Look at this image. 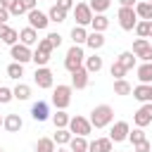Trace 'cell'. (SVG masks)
<instances>
[{
    "mask_svg": "<svg viewBox=\"0 0 152 152\" xmlns=\"http://www.w3.org/2000/svg\"><path fill=\"white\" fill-rule=\"evenodd\" d=\"M90 124L93 128H107L114 124V109L109 104H97L93 112H90Z\"/></svg>",
    "mask_w": 152,
    "mask_h": 152,
    "instance_id": "cell-1",
    "label": "cell"
},
{
    "mask_svg": "<svg viewBox=\"0 0 152 152\" xmlns=\"http://www.w3.org/2000/svg\"><path fill=\"white\" fill-rule=\"evenodd\" d=\"M86 64V55H83V48L81 45H71L66 50V57H64V69L69 74H74L76 69H81Z\"/></svg>",
    "mask_w": 152,
    "mask_h": 152,
    "instance_id": "cell-2",
    "label": "cell"
},
{
    "mask_svg": "<svg viewBox=\"0 0 152 152\" xmlns=\"http://www.w3.org/2000/svg\"><path fill=\"white\" fill-rule=\"evenodd\" d=\"M71 90H74L71 86H57L52 90V104L57 109H66L71 104Z\"/></svg>",
    "mask_w": 152,
    "mask_h": 152,
    "instance_id": "cell-3",
    "label": "cell"
},
{
    "mask_svg": "<svg viewBox=\"0 0 152 152\" xmlns=\"http://www.w3.org/2000/svg\"><path fill=\"white\" fill-rule=\"evenodd\" d=\"M69 131H71L74 135H83V138H88L90 131H93V124H90V119L76 114V116H71V121H69Z\"/></svg>",
    "mask_w": 152,
    "mask_h": 152,
    "instance_id": "cell-4",
    "label": "cell"
},
{
    "mask_svg": "<svg viewBox=\"0 0 152 152\" xmlns=\"http://www.w3.org/2000/svg\"><path fill=\"white\" fill-rule=\"evenodd\" d=\"M138 14H135V7H119V26L124 31H133L135 24H138Z\"/></svg>",
    "mask_w": 152,
    "mask_h": 152,
    "instance_id": "cell-5",
    "label": "cell"
},
{
    "mask_svg": "<svg viewBox=\"0 0 152 152\" xmlns=\"http://www.w3.org/2000/svg\"><path fill=\"white\" fill-rule=\"evenodd\" d=\"M74 17H76V26H90V21H93L95 14H93V10H90L88 2H76Z\"/></svg>",
    "mask_w": 152,
    "mask_h": 152,
    "instance_id": "cell-6",
    "label": "cell"
},
{
    "mask_svg": "<svg viewBox=\"0 0 152 152\" xmlns=\"http://www.w3.org/2000/svg\"><path fill=\"white\" fill-rule=\"evenodd\" d=\"M10 57H12L14 62H19V64H26V62H31V59H33V52H31V48H28V45L17 43V45H12V48H10Z\"/></svg>",
    "mask_w": 152,
    "mask_h": 152,
    "instance_id": "cell-7",
    "label": "cell"
},
{
    "mask_svg": "<svg viewBox=\"0 0 152 152\" xmlns=\"http://www.w3.org/2000/svg\"><path fill=\"white\" fill-rule=\"evenodd\" d=\"M128 133H131L128 121H116L109 128V140L112 142H124V140H128Z\"/></svg>",
    "mask_w": 152,
    "mask_h": 152,
    "instance_id": "cell-8",
    "label": "cell"
},
{
    "mask_svg": "<svg viewBox=\"0 0 152 152\" xmlns=\"http://www.w3.org/2000/svg\"><path fill=\"white\" fill-rule=\"evenodd\" d=\"M26 17H28V26H31V28H36V31H45V28H48V24H50L48 14H45V12H40L38 7H36V10H31Z\"/></svg>",
    "mask_w": 152,
    "mask_h": 152,
    "instance_id": "cell-9",
    "label": "cell"
},
{
    "mask_svg": "<svg viewBox=\"0 0 152 152\" xmlns=\"http://www.w3.org/2000/svg\"><path fill=\"white\" fill-rule=\"evenodd\" d=\"M33 81H36V86H38V88H43V90L52 88V83H55V78H52V71H50L48 66H36Z\"/></svg>",
    "mask_w": 152,
    "mask_h": 152,
    "instance_id": "cell-10",
    "label": "cell"
},
{
    "mask_svg": "<svg viewBox=\"0 0 152 152\" xmlns=\"http://www.w3.org/2000/svg\"><path fill=\"white\" fill-rule=\"evenodd\" d=\"M133 124H135L138 128H145V126L152 124V102H145V104L133 114Z\"/></svg>",
    "mask_w": 152,
    "mask_h": 152,
    "instance_id": "cell-11",
    "label": "cell"
},
{
    "mask_svg": "<svg viewBox=\"0 0 152 152\" xmlns=\"http://www.w3.org/2000/svg\"><path fill=\"white\" fill-rule=\"evenodd\" d=\"M88 81H90V74L86 71V66H81V69H76L71 74V88H76V90L88 88Z\"/></svg>",
    "mask_w": 152,
    "mask_h": 152,
    "instance_id": "cell-12",
    "label": "cell"
},
{
    "mask_svg": "<svg viewBox=\"0 0 152 152\" xmlns=\"http://www.w3.org/2000/svg\"><path fill=\"white\" fill-rule=\"evenodd\" d=\"M31 116H33V121H48V119H50V104L43 102V100L33 102V107H31Z\"/></svg>",
    "mask_w": 152,
    "mask_h": 152,
    "instance_id": "cell-13",
    "label": "cell"
},
{
    "mask_svg": "<svg viewBox=\"0 0 152 152\" xmlns=\"http://www.w3.org/2000/svg\"><path fill=\"white\" fill-rule=\"evenodd\" d=\"M0 40L5 43V45H17L19 43V31L17 28H12V26H7V24H0Z\"/></svg>",
    "mask_w": 152,
    "mask_h": 152,
    "instance_id": "cell-14",
    "label": "cell"
},
{
    "mask_svg": "<svg viewBox=\"0 0 152 152\" xmlns=\"http://www.w3.org/2000/svg\"><path fill=\"white\" fill-rule=\"evenodd\" d=\"M133 97L138 100V102H152V86H147V83H138L135 88H133Z\"/></svg>",
    "mask_w": 152,
    "mask_h": 152,
    "instance_id": "cell-15",
    "label": "cell"
},
{
    "mask_svg": "<svg viewBox=\"0 0 152 152\" xmlns=\"http://www.w3.org/2000/svg\"><path fill=\"white\" fill-rule=\"evenodd\" d=\"M21 126H24V121H21V116H19V114H7V116H5L2 128H5L7 133H19V131H21Z\"/></svg>",
    "mask_w": 152,
    "mask_h": 152,
    "instance_id": "cell-16",
    "label": "cell"
},
{
    "mask_svg": "<svg viewBox=\"0 0 152 152\" xmlns=\"http://www.w3.org/2000/svg\"><path fill=\"white\" fill-rule=\"evenodd\" d=\"M19 43H24V45H38V31L36 28H31V26H26V28H21L19 31Z\"/></svg>",
    "mask_w": 152,
    "mask_h": 152,
    "instance_id": "cell-17",
    "label": "cell"
},
{
    "mask_svg": "<svg viewBox=\"0 0 152 152\" xmlns=\"http://www.w3.org/2000/svg\"><path fill=\"white\" fill-rule=\"evenodd\" d=\"M88 152H112V140L109 138H95V140H90Z\"/></svg>",
    "mask_w": 152,
    "mask_h": 152,
    "instance_id": "cell-18",
    "label": "cell"
},
{
    "mask_svg": "<svg viewBox=\"0 0 152 152\" xmlns=\"http://www.w3.org/2000/svg\"><path fill=\"white\" fill-rule=\"evenodd\" d=\"M135 14H138V19H142V21H152V2H147V0L135 2Z\"/></svg>",
    "mask_w": 152,
    "mask_h": 152,
    "instance_id": "cell-19",
    "label": "cell"
},
{
    "mask_svg": "<svg viewBox=\"0 0 152 152\" xmlns=\"http://www.w3.org/2000/svg\"><path fill=\"white\" fill-rule=\"evenodd\" d=\"M86 45L93 50V52H97L102 45H104V33H97V31H90L88 33V40H86Z\"/></svg>",
    "mask_w": 152,
    "mask_h": 152,
    "instance_id": "cell-20",
    "label": "cell"
},
{
    "mask_svg": "<svg viewBox=\"0 0 152 152\" xmlns=\"http://www.w3.org/2000/svg\"><path fill=\"white\" fill-rule=\"evenodd\" d=\"M71 138H74V133H71L69 128H57L55 135H52V140H55L59 147H66V145L71 142Z\"/></svg>",
    "mask_w": 152,
    "mask_h": 152,
    "instance_id": "cell-21",
    "label": "cell"
},
{
    "mask_svg": "<svg viewBox=\"0 0 152 152\" xmlns=\"http://www.w3.org/2000/svg\"><path fill=\"white\" fill-rule=\"evenodd\" d=\"M138 81L152 86V62H142V64L138 66Z\"/></svg>",
    "mask_w": 152,
    "mask_h": 152,
    "instance_id": "cell-22",
    "label": "cell"
},
{
    "mask_svg": "<svg viewBox=\"0 0 152 152\" xmlns=\"http://www.w3.org/2000/svg\"><path fill=\"white\" fill-rule=\"evenodd\" d=\"M135 59H138V57H135V55H133L131 50H124V52H121V55L116 57V62H119V64H121V66H124L126 71H131V69L135 66Z\"/></svg>",
    "mask_w": 152,
    "mask_h": 152,
    "instance_id": "cell-23",
    "label": "cell"
},
{
    "mask_svg": "<svg viewBox=\"0 0 152 152\" xmlns=\"http://www.w3.org/2000/svg\"><path fill=\"white\" fill-rule=\"evenodd\" d=\"M102 64H104V62H102L100 55H90V57H86V64H83V66H86L88 74H97V71L102 69Z\"/></svg>",
    "mask_w": 152,
    "mask_h": 152,
    "instance_id": "cell-24",
    "label": "cell"
},
{
    "mask_svg": "<svg viewBox=\"0 0 152 152\" xmlns=\"http://www.w3.org/2000/svg\"><path fill=\"white\" fill-rule=\"evenodd\" d=\"M69 121H71V116L66 114V109H57V112L52 114V124H55V128H69Z\"/></svg>",
    "mask_w": 152,
    "mask_h": 152,
    "instance_id": "cell-25",
    "label": "cell"
},
{
    "mask_svg": "<svg viewBox=\"0 0 152 152\" xmlns=\"http://www.w3.org/2000/svg\"><path fill=\"white\" fill-rule=\"evenodd\" d=\"M90 26H93V31L104 33V31L109 28V19H107V14H95V17H93V21H90Z\"/></svg>",
    "mask_w": 152,
    "mask_h": 152,
    "instance_id": "cell-26",
    "label": "cell"
},
{
    "mask_svg": "<svg viewBox=\"0 0 152 152\" xmlns=\"http://www.w3.org/2000/svg\"><path fill=\"white\" fill-rule=\"evenodd\" d=\"M88 138H83V135H74L71 138V142H69V150L71 152H88Z\"/></svg>",
    "mask_w": 152,
    "mask_h": 152,
    "instance_id": "cell-27",
    "label": "cell"
},
{
    "mask_svg": "<svg viewBox=\"0 0 152 152\" xmlns=\"http://www.w3.org/2000/svg\"><path fill=\"white\" fill-rule=\"evenodd\" d=\"M71 40H74V45H86V40H88L86 26H74L71 28Z\"/></svg>",
    "mask_w": 152,
    "mask_h": 152,
    "instance_id": "cell-28",
    "label": "cell"
},
{
    "mask_svg": "<svg viewBox=\"0 0 152 152\" xmlns=\"http://www.w3.org/2000/svg\"><path fill=\"white\" fill-rule=\"evenodd\" d=\"M12 93H14V100L24 102V100L31 97V86H26V83H17V86L12 88Z\"/></svg>",
    "mask_w": 152,
    "mask_h": 152,
    "instance_id": "cell-29",
    "label": "cell"
},
{
    "mask_svg": "<svg viewBox=\"0 0 152 152\" xmlns=\"http://www.w3.org/2000/svg\"><path fill=\"white\" fill-rule=\"evenodd\" d=\"M48 19L55 21V24H62V21H66V12H64L62 7H57V5H52V7L48 10Z\"/></svg>",
    "mask_w": 152,
    "mask_h": 152,
    "instance_id": "cell-30",
    "label": "cell"
},
{
    "mask_svg": "<svg viewBox=\"0 0 152 152\" xmlns=\"http://www.w3.org/2000/svg\"><path fill=\"white\" fill-rule=\"evenodd\" d=\"M88 5H90V10H93V14H104V12L112 7V0H90Z\"/></svg>",
    "mask_w": 152,
    "mask_h": 152,
    "instance_id": "cell-31",
    "label": "cell"
},
{
    "mask_svg": "<svg viewBox=\"0 0 152 152\" xmlns=\"http://www.w3.org/2000/svg\"><path fill=\"white\" fill-rule=\"evenodd\" d=\"M114 93L116 95H131L133 93V86L126 78H119V81H114Z\"/></svg>",
    "mask_w": 152,
    "mask_h": 152,
    "instance_id": "cell-32",
    "label": "cell"
},
{
    "mask_svg": "<svg viewBox=\"0 0 152 152\" xmlns=\"http://www.w3.org/2000/svg\"><path fill=\"white\" fill-rule=\"evenodd\" d=\"M57 142L52 140V138H40L38 142H36V152H55L57 147H55Z\"/></svg>",
    "mask_w": 152,
    "mask_h": 152,
    "instance_id": "cell-33",
    "label": "cell"
},
{
    "mask_svg": "<svg viewBox=\"0 0 152 152\" xmlns=\"http://www.w3.org/2000/svg\"><path fill=\"white\" fill-rule=\"evenodd\" d=\"M31 62H36V66H48V62H50V55L36 48V52H33V59H31Z\"/></svg>",
    "mask_w": 152,
    "mask_h": 152,
    "instance_id": "cell-34",
    "label": "cell"
},
{
    "mask_svg": "<svg viewBox=\"0 0 152 152\" xmlns=\"http://www.w3.org/2000/svg\"><path fill=\"white\" fill-rule=\"evenodd\" d=\"M7 76H10V78H21V76H24V64L12 62V64L7 66Z\"/></svg>",
    "mask_w": 152,
    "mask_h": 152,
    "instance_id": "cell-35",
    "label": "cell"
},
{
    "mask_svg": "<svg viewBox=\"0 0 152 152\" xmlns=\"http://www.w3.org/2000/svg\"><path fill=\"white\" fill-rule=\"evenodd\" d=\"M133 31L138 33V38H150V21H142V19H140Z\"/></svg>",
    "mask_w": 152,
    "mask_h": 152,
    "instance_id": "cell-36",
    "label": "cell"
},
{
    "mask_svg": "<svg viewBox=\"0 0 152 152\" xmlns=\"http://www.w3.org/2000/svg\"><path fill=\"white\" fill-rule=\"evenodd\" d=\"M128 140H131V142H133V147H135L138 142H142V140H147V138H145V131L135 126V128H133V131L128 133Z\"/></svg>",
    "mask_w": 152,
    "mask_h": 152,
    "instance_id": "cell-37",
    "label": "cell"
},
{
    "mask_svg": "<svg viewBox=\"0 0 152 152\" xmlns=\"http://www.w3.org/2000/svg\"><path fill=\"white\" fill-rule=\"evenodd\" d=\"M109 74L114 76V81H119V78H124V76H126L128 71H126V69H124V66H121V64H119V62L114 59V64L109 66Z\"/></svg>",
    "mask_w": 152,
    "mask_h": 152,
    "instance_id": "cell-38",
    "label": "cell"
},
{
    "mask_svg": "<svg viewBox=\"0 0 152 152\" xmlns=\"http://www.w3.org/2000/svg\"><path fill=\"white\" fill-rule=\"evenodd\" d=\"M138 59H142V62H152V43L150 45H145V48H140L138 52H133Z\"/></svg>",
    "mask_w": 152,
    "mask_h": 152,
    "instance_id": "cell-39",
    "label": "cell"
},
{
    "mask_svg": "<svg viewBox=\"0 0 152 152\" xmlns=\"http://www.w3.org/2000/svg\"><path fill=\"white\" fill-rule=\"evenodd\" d=\"M14 100V93H12V88H7V86H0V104H7V102H12Z\"/></svg>",
    "mask_w": 152,
    "mask_h": 152,
    "instance_id": "cell-40",
    "label": "cell"
},
{
    "mask_svg": "<svg viewBox=\"0 0 152 152\" xmlns=\"http://www.w3.org/2000/svg\"><path fill=\"white\" fill-rule=\"evenodd\" d=\"M38 50H43V52H48V55H52V50H55V48H52V43H50V38H48V36L38 40Z\"/></svg>",
    "mask_w": 152,
    "mask_h": 152,
    "instance_id": "cell-41",
    "label": "cell"
},
{
    "mask_svg": "<svg viewBox=\"0 0 152 152\" xmlns=\"http://www.w3.org/2000/svg\"><path fill=\"white\" fill-rule=\"evenodd\" d=\"M133 150H135V152H152V142H150V140H142V142H138Z\"/></svg>",
    "mask_w": 152,
    "mask_h": 152,
    "instance_id": "cell-42",
    "label": "cell"
},
{
    "mask_svg": "<svg viewBox=\"0 0 152 152\" xmlns=\"http://www.w3.org/2000/svg\"><path fill=\"white\" fill-rule=\"evenodd\" d=\"M21 2V7H24V12L28 14L31 10H36V5H38V0H19Z\"/></svg>",
    "mask_w": 152,
    "mask_h": 152,
    "instance_id": "cell-43",
    "label": "cell"
},
{
    "mask_svg": "<svg viewBox=\"0 0 152 152\" xmlns=\"http://www.w3.org/2000/svg\"><path fill=\"white\" fill-rule=\"evenodd\" d=\"M57 7H62L64 12H69V10H74L76 5H74V0H57Z\"/></svg>",
    "mask_w": 152,
    "mask_h": 152,
    "instance_id": "cell-44",
    "label": "cell"
},
{
    "mask_svg": "<svg viewBox=\"0 0 152 152\" xmlns=\"http://www.w3.org/2000/svg\"><path fill=\"white\" fill-rule=\"evenodd\" d=\"M48 38H50L52 48H59V45H62V36H59V33H48Z\"/></svg>",
    "mask_w": 152,
    "mask_h": 152,
    "instance_id": "cell-45",
    "label": "cell"
},
{
    "mask_svg": "<svg viewBox=\"0 0 152 152\" xmlns=\"http://www.w3.org/2000/svg\"><path fill=\"white\" fill-rule=\"evenodd\" d=\"M12 14H10V10H5L2 5H0V24H7V19H10Z\"/></svg>",
    "mask_w": 152,
    "mask_h": 152,
    "instance_id": "cell-46",
    "label": "cell"
},
{
    "mask_svg": "<svg viewBox=\"0 0 152 152\" xmlns=\"http://www.w3.org/2000/svg\"><path fill=\"white\" fill-rule=\"evenodd\" d=\"M10 14H12V17H21V14H26V12H24V7H21V2H19L17 7H12V10H10Z\"/></svg>",
    "mask_w": 152,
    "mask_h": 152,
    "instance_id": "cell-47",
    "label": "cell"
},
{
    "mask_svg": "<svg viewBox=\"0 0 152 152\" xmlns=\"http://www.w3.org/2000/svg\"><path fill=\"white\" fill-rule=\"evenodd\" d=\"M0 5H2L5 10H12V7H17V5H19V0H0Z\"/></svg>",
    "mask_w": 152,
    "mask_h": 152,
    "instance_id": "cell-48",
    "label": "cell"
},
{
    "mask_svg": "<svg viewBox=\"0 0 152 152\" xmlns=\"http://www.w3.org/2000/svg\"><path fill=\"white\" fill-rule=\"evenodd\" d=\"M121 7H135V0H119Z\"/></svg>",
    "mask_w": 152,
    "mask_h": 152,
    "instance_id": "cell-49",
    "label": "cell"
},
{
    "mask_svg": "<svg viewBox=\"0 0 152 152\" xmlns=\"http://www.w3.org/2000/svg\"><path fill=\"white\" fill-rule=\"evenodd\" d=\"M55 152H71V150H69V147H57Z\"/></svg>",
    "mask_w": 152,
    "mask_h": 152,
    "instance_id": "cell-50",
    "label": "cell"
},
{
    "mask_svg": "<svg viewBox=\"0 0 152 152\" xmlns=\"http://www.w3.org/2000/svg\"><path fill=\"white\" fill-rule=\"evenodd\" d=\"M2 124H5V116H2V114H0V126H2Z\"/></svg>",
    "mask_w": 152,
    "mask_h": 152,
    "instance_id": "cell-51",
    "label": "cell"
},
{
    "mask_svg": "<svg viewBox=\"0 0 152 152\" xmlns=\"http://www.w3.org/2000/svg\"><path fill=\"white\" fill-rule=\"evenodd\" d=\"M150 38H152V21H150Z\"/></svg>",
    "mask_w": 152,
    "mask_h": 152,
    "instance_id": "cell-52",
    "label": "cell"
},
{
    "mask_svg": "<svg viewBox=\"0 0 152 152\" xmlns=\"http://www.w3.org/2000/svg\"><path fill=\"white\" fill-rule=\"evenodd\" d=\"M0 152H5V150H2V147H0Z\"/></svg>",
    "mask_w": 152,
    "mask_h": 152,
    "instance_id": "cell-53",
    "label": "cell"
},
{
    "mask_svg": "<svg viewBox=\"0 0 152 152\" xmlns=\"http://www.w3.org/2000/svg\"><path fill=\"white\" fill-rule=\"evenodd\" d=\"M38 2H43V0H38Z\"/></svg>",
    "mask_w": 152,
    "mask_h": 152,
    "instance_id": "cell-54",
    "label": "cell"
},
{
    "mask_svg": "<svg viewBox=\"0 0 152 152\" xmlns=\"http://www.w3.org/2000/svg\"><path fill=\"white\" fill-rule=\"evenodd\" d=\"M147 2H152V0H147Z\"/></svg>",
    "mask_w": 152,
    "mask_h": 152,
    "instance_id": "cell-55",
    "label": "cell"
}]
</instances>
